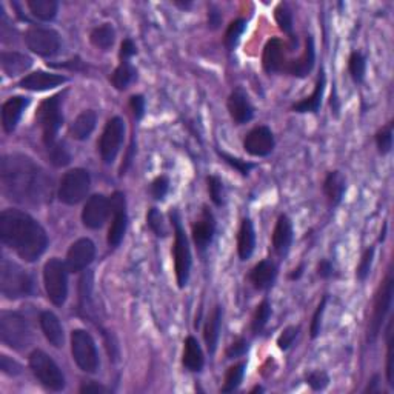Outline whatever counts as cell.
I'll list each match as a JSON object with an SVG mask.
<instances>
[{"instance_id":"obj_1","label":"cell","mask_w":394,"mask_h":394,"mask_svg":"<svg viewBox=\"0 0 394 394\" xmlns=\"http://www.w3.org/2000/svg\"><path fill=\"white\" fill-rule=\"evenodd\" d=\"M0 182L5 195L19 204L39 205L51 197V177L28 155H4L0 160Z\"/></svg>"},{"instance_id":"obj_2","label":"cell","mask_w":394,"mask_h":394,"mask_svg":"<svg viewBox=\"0 0 394 394\" xmlns=\"http://www.w3.org/2000/svg\"><path fill=\"white\" fill-rule=\"evenodd\" d=\"M0 241L25 262L39 261L48 248V234L43 226L16 208L0 213Z\"/></svg>"},{"instance_id":"obj_3","label":"cell","mask_w":394,"mask_h":394,"mask_svg":"<svg viewBox=\"0 0 394 394\" xmlns=\"http://www.w3.org/2000/svg\"><path fill=\"white\" fill-rule=\"evenodd\" d=\"M34 291V282L21 265L4 258L0 262V292L10 300L28 297Z\"/></svg>"},{"instance_id":"obj_4","label":"cell","mask_w":394,"mask_h":394,"mask_svg":"<svg viewBox=\"0 0 394 394\" xmlns=\"http://www.w3.org/2000/svg\"><path fill=\"white\" fill-rule=\"evenodd\" d=\"M171 225L174 228V246H173V258H174V271H176V280L179 288H185L190 280L191 273V250L187 239L185 230L182 226L180 216L177 209H173L170 213Z\"/></svg>"},{"instance_id":"obj_5","label":"cell","mask_w":394,"mask_h":394,"mask_svg":"<svg viewBox=\"0 0 394 394\" xmlns=\"http://www.w3.org/2000/svg\"><path fill=\"white\" fill-rule=\"evenodd\" d=\"M0 341L13 350H23L33 341L31 328L26 319L16 311L0 313Z\"/></svg>"},{"instance_id":"obj_6","label":"cell","mask_w":394,"mask_h":394,"mask_svg":"<svg viewBox=\"0 0 394 394\" xmlns=\"http://www.w3.org/2000/svg\"><path fill=\"white\" fill-rule=\"evenodd\" d=\"M38 124L42 128V139L45 148L58 142V133L63 125V113H62V94L45 99L39 105L35 113Z\"/></svg>"},{"instance_id":"obj_7","label":"cell","mask_w":394,"mask_h":394,"mask_svg":"<svg viewBox=\"0 0 394 394\" xmlns=\"http://www.w3.org/2000/svg\"><path fill=\"white\" fill-rule=\"evenodd\" d=\"M43 285L53 305L62 307L68 296V268L60 259L53 258L43 267Z\"/></svg>"},{"instance_id":"obj_8","label":"cell","mask_w":394,"mask_h":394,"mask_svg":"<svg viewBox=\"0 0 394 394\" xmlns=\"http://www.w3.org/2000/svg\"><path fill=\"white\" fill-rule=\"evenodd\" d=\"M30 368L45 388L50 391H62L65 388V376H63L59 365L51 357L42 351L34 350L30 354Z\"/></svg>"},{"instance_id":"obj_9","label":"cell","mask_w":394,"mask_h":394,"mask_svg":"<svg viewBox=\"0 0 394 394\" xmlns=\"http://www.w3.org/2000/svg\"><path fill=\"white\" fill-rule=\"evenodd\" d=\"M72 359L82 371L94 374L99 370V353L94 339L85 329H75L71 333Z\"/></svg>"},{"instance_id":"obj_10","label":"cell","mask_w":394,"mask_h":394,"mask_svg":"<svg viewBox=\"0 0 394 394\" xmlns=\"http://www.w3.org/2000/svg\"><path fill=\"white\" fill-rule=\"evenodd\" d=\"M91 187V177L89 173L84 168H75L70 170L60 180L58 197L60 202L67 205H77L84 200Z\"/></svg>"},{"instance_id":"obj_11","label":"cell","mask_w":394,"mask_h":394,"mask_svg":"<svg viewBox=\"0 0 394 394\" xmlns=\"http://www.w3.org/2000/svg\"><path fill=\"white\" fill-rule=\"evenodd\" d=\"M393 291H394L393 273L388 271L387 278H385V280L381 283L378 292H376V299H374V305H373V316L370 320L368 334H366V341H368L370 344H373L381 333L382 325L385 322V317H387L388 311L391 308Z\"/></svg>"},{"instance_id":"obj_12","label":"cell","mask_w":394,"mask_h":394,"mask_svg":"<svg viewBox=\"0 0 394 394\" xmlns=\"http://www.w3.org/2000/svg\"><path fill=\"white\" fill-rule=\"evenodd\" d=\"M26 48L40 58H53L60 51V35L56 30L30 26L23 34Z\"/></svg>"},{"instance_id":"obj_13","label":"cell","mask_w":394,"mask_h":394,"mask_svg":"<svg viewBox=\"0 0 394 394\" xmlns=\"http://www.w3.org/2000/svg\"><path fill=\"white\" fill-rule=\"evenodd\" d=\"M125 139V124L121 117H111L106 122L102 136L99 141V153L105 165H111L119 151L122 148Z\"/></svg>"},{"instance_id":"obj_14","label":"cell","mask_w":394,"mask_h":394,"mask_svg":"<svg viewBox=\"0 0 394 394\" xmlns=\"http://www.w3.org/2000/svg\"><path fill=\"white\" fill-rule=\"evenodd\" d=\"M109 204H111L113 221H111V226H109L108 230L106 242L109 245V248H117V246L124 241V236L126 233V226H128L126 200L124 192L122 191L113 192L111 199H109Z\"/></svg>"},{"instance_id":"obj_15","label":"cell","mask_w":394,"mask_h":394,"mask_svg":"<svg viewBox=\"0 0 394 394\" xmlns=\"http://www.w3.org/2000/svg\"><path fill=\"white\" fill-rule=\"evenodd\" d=\"M96 258V245L88 237H82L70 246L67 253V268L70 273L85 271Z\"/></svg>"},{"instance_id":"obj_16","label":"cell","mask_w":394,"mask_h":394,"mask_svg":"<svg viewBox=\"0 0 394 394\" xmlns=\"http://www.w3.org/2000/svg\"><path fill=\"white\" fill-rule=\"evenodd\" d=\"M274 146H276L274 134L265 125L253 128L243 139V150L254 158H267L273 153Z\"/></svg>"},{"instance_id":"obj_17","label":"cell","mask_w":394,"mask_h":394,"mask_svg":"<svg viewBox=\"0 0 394 394\" xmlns=\"http://www.w3.org/2000/svg\"><path fill=\"white\" fill-rule=\"evenodd\" d=\"M109 213H111L109 199L104 195H94L87 200L84 212H82V222L89 230H99L105 225Z\"/></svg>"},{"instance_id":"obj_18","label":"cell","mask_w":394,"mask_h":394,"mask_svg":"<svg viewBox=\"0 0 394 394\" xmlns=\"http://www.w3.org/2000/svg\"><path fill=\"white\" fill-rule=\"evenodd\" d=\"M285 43L280 39L273 38L265 43L262 54V67L267 75H276V72H285L287 68Z\"/></svg>"},{"instance_id":"obj_19","label":"cell","mask_w":394,"mask_h":394,"mask_svg":"<svg viewBox=\"0 0 394 394\" xmlns=\"http://www.w3.org/2000/svg\"><path fill=\"white\" fill-rule=\"evenodd\" d=\"M226 108L236 125H245L253 121L254 108L248 94L242 88H236L226 100Z\"/></svg>"},{"instance_id":"obj_20","label":"cell","mask_w":394,"mask_h":394,"mask_svg":"<svg viewBox=\"0 0 394 394\" xmlns=\"http://www.w3.org/2000/svg\"><path fill=\"white\" fill-rule=\"evenodd\" d=\"M214 233L216 219L213 213L208 209V207H204L202 216H200L199 221H196V224L192 225V241H195L200 253H205L208 246L212 245Z\"/></svg>"},{"instance_id":"obj_21","label":"cell","mask_w":394,"mask_h":394,"mask_svg":"<svg viewBox=\"0 0 394 394\" xmlns=\"http://www.w3.org/2000/svg\"><path fill=\"white\" fill-rule=\"evenodd\" d=\"M30 104H31L30 97L14 96L11 99H8L2 105V111H0V114H2V126L6 134H11L16 130L23 111L30 106Z\"/></svg>"},{"instance_id":"obj_22","label":"cell","mask_w":394,"mask_h":394,"mask_svg":"<svg viewBox=\"0 0 394 394\" xmlns=\"http://www.w3.org/2000/svg\"><path fill=\"white\" fill-rule=\"evenodd\" d=\"M68 82V79L62 75H54V72H47V71H42L38 70L31 72V75L25 76L19 87L23 89H28V91H35V93H39V91H48L53 89L56 87H60Z\"/></svg>"},{"instance_id":"obj_23","label":"cell","mask_w":394,"mask_h":394,"mask_svg":"<svg viewBox=\"0 0 394 394\" xmlns=\"http://www.w3.org/2000/svg\"><path fill=\"white\" fill-rule=\"evenodd\" d=\"M316 62V50H314V39L313 35H307L305 40V48L304 53L300 54V58L296 60H290L287 63L285 72H288L290 76H295L299 79L307 77L311 71L314 68Z\"/></svg>"},{"instance_id":"obj_24","label":"cell","mask_w":394,"mask_h":394,"mask_svg":"<svg viewBox=\"0 0 394 394\" xmlns=\"http://www.w3.org/2000/svg\"><path fill=\"white\" fill-rule=\"evenodd\" d=\"M325 85H327V76H325V70L320 68L319 75L316 79V85H314V91L311 93V96L299 100L295 105H292V111L295 113H319L320 105H322V99H324V91H325Z\"/></svg>"},{"instance_id":"obj_25","label":"cell","mask_w":394,"mask_h":394,"mask_svg":"<svg viewBox=\"0 0 394 394\" xmlns=\"http://www.w3.org/2000/svg\"><path fill=\"white\" fill-rule=\"evenodd\" d=\"M0 67L6 76L16 77L28 71L33 67V59L19 51H2L0 54Z\"/></svg>"},{"instance_id":"obj_26","label":"cell","mask_w":394,"mask_h":394,"mask_svg":"<svg viewBox=\"0 0 394 394\" xmlns=\"http://www.w3.org/2000/svg\"><path fill=\"white\" fill-rule=\"evenodd\" d=\"M292 242V224L287 214H280L273 231V248L278 256L283 258L290 251Z\"/></svg>"},{"instance_id":"obj_27","label":"cell","mask_w":394,"mask_h":394,"mask_svg":"<svg viewBox=\"0 0 394 394\" xmlns=\"http://www.w3.org/2000/svg\"><path fill=\"white\" fill-rule=\"evenodd\" d=\"M346 191V179L341 171H329L324 180V192L328 200V205L336 208L341 205L344 195Z\"/></svg>"},{"instance_id":"obj_28","label":"cell","mask_w":394,"mask_h":394,"mask_svg":"<svg viewBox=\"0 0 394 394\" xmlns=\"http://www.w3.org/2000/svg\"><path fill=\"white\" fill-rule=\"evenodd\" d=\"M40 328L43 336L47 337V341L56 348H62L65 342V334H63V327L60 324L59 317L53 313V311H42L40 317Z\"/></svg>"},{"instance_id":"obj_29","label":"cell","mask_w":394,"mask_h":394,"mask_svg":"<svg viewBox=\"0 0 394 394\" xmlns=\"http://www.w3.org/2000/svg\"><path fill=\"white\" fill-rule=\"evenodd\" d=\"M278 278V267L271 261H261L250 271V282L256 290H268L273 287L274 280Z\"/></svg>"},{"instance_id":"obj_30","label":"cell","mask_w":394,"mask_h":394,"mask_svg":"<svg viewBox=\"0 0 394 394\" xmlns=\"http://www.w3.org/2000/svg\"><path fill=\"white\" fill-rule=\"evenodd\" d=\"M183 345H185L183 346V357H182L183 366H185V368L191 373L202 371L205 365V357H204L202 346H200L197 339L188 336Z\"/></svg>"},{"instance_id":"obj_31","label":"cell","mask_w":394,"mask_h":394,"mask_svg":"<svg viewBox=\"0 0 394 394\" xmlns=\"http://www.w3.org/2000/svg\"><path fill=\"white\" fill-rule=\"evenodd\" d=\"M97 124V114L93 109H87V111L80 113L75 121L71 122L68 133L75 141H87L94 131Z\"/></svg>"},{"instance_id":"obj_32","label":"cell","mask_w":394,"mask_h":394,"mask_svg":"<svg viewBox=\"0 0 394 394\" xmlns=\"http://www.w3.org/2000/svg\"><path fill=\"white\" fill-rule=\"evenodd\" d=\"M222 317H224V308L221 305H216L213 313L208 316L205 327H204V339L209 354H214L219 336H221V328H222Z\"/></svg>"},{"instance_id":"obj_33","label":"cell","mask_w":394,"mask_h":394,"mask_svg":"<svg viewBox=\"0 0 394 394\" xmlns=\"http://www.w3.org/2000/svg\"><path fill=\"white\" fill-rule=\"evenodd\" d=\"M256 248V233H254V225L250 217H245L241 228L239 234H237V253H239L241 261H248Z\"/></svg>"},{"instance_id":"obj_34","label":"cell","mask_w":394,"mask_h":394,"mask_svg":"<svg viewBox=\"0 0 394 394\" xmlns=\"http://www.w3.org/2000/svg\"><path fill=\"white\" fill-rule=\"evenodd\" d=\"M26 6L35 19L42 22L54 21L59 11V4L56 0H26Z\"/></svg>"},{"instance_id":"obj_35","label":"cell","mask_w":394,"mask_h":394,"mask_svg":"<svg viewBox=\"0 0 394 394\" xmlns=\"http://www.w3.org/2000/svg\"><path fill=\"white\" fill-rule=\"evenodd\" d=\"M89 42L94 45L96 48L108 51L113 47L116 42V31L111 23H104L89 33Z\"/></svg>"},{"instance_id":"obj_36","label":"cell","mask_w":394,"mask_h":394,"mask_svg":"<svg viewBox=\"0 0 394 394\" xmlns=\"http://www.w3.org/2000/svg\"><path fill=\"white\" fill-rule=\"evenodd\" d=\"M136 79L137 70L131 65V62H121V65L114 70L111 77H109V82H111L116 89L125 91Z\"/></svg>"},{"instance_id":"obj_37","label":"cell","mask_w":394,"mask_h":394,"mask_svg":"<svg viewBox=\"0 0 394 394\" xmlns=\"http://www.w3.org/2000/svg\"><path fill=\"white\" fill-rule=\"evenodd\" d=\"M270 316H271V305H270L268 299H263L258 305V308H256L253 319H251L253 334H261L263 332V328L268 324Z\"/></svg>"},{"instance_id":"obj_38","label":"cell","mask_w":394,"mask_h":394,"mask_svg":"<svg viewBox=\"0 0 394 394\" xmlns=\"http://www.w3.org/2000/svg\"><path fill=\"white\" fill-rule=\"evenodd\" d=\"M245 368H246V362H239L233 365L231 368H228L226 374H225V382H224V387H222V393H233L237 388H239V385L242 383V379L245 376Z\"/></svg>"},{"instance_id":"obj_39","label":"cell","mask_w":394,"mask_h":394,"mask_svg":"<svg viewBox=\"0 0 394 394\" xmlns=\"http://www.w3.org/2000/svg\"><path fill=\"white\" fill-rule=\"evenodd\" d=\"M47 153H48L50 162L58 168L67 167V165H70V162H71V154L67 148V145L60 141L47 146Z\"/></svg>"},{"instance_id":"obj_40","label":"cell","mask_w":394,"mask_h":394,"mask_svg":"<svg viewBox=\"0 0 394 394\" xmlns=\"http://www.w3.org/2000/svg\"><path fill=\"white\" fill-rule=\"evenodd\" d=\"M365 70H366V60L365 56L361 51H353L348 59V71L350 76L354 80V84H362L365 77Z\"/></svg>"},{"instance_id":"obj_41","label":"cell","mask_w":394,"mask_h":394,"mask_svg":"<svg viewBox=\"0 0 394 394\" xmlns=\"http://www.w3.org/2000/svg\"><path fill=\"white\" fill-rule=\"evenodd\" d=\"M274 19H276L280 31L288 34L290 38H295V35L291 34L295 21H292V11L287 2H282L276 6V10H274Z\"/></svg>"},{"instance_id":"obj_42","label":"cell","mask_w":394,"mask_h":394,"mask_svg":"<svg viewBox=\"0 0 394 394\" xmlns=\"http://www.w3.org/2000/svg\"><path fill=\"white\" fill-rule=\"evenodd\" d=\"M245 30H246V21L243 19H236L228 25V28L225 31V38H224V43L228 51H233L236 48V45L239 42L241 35L243 34Z\"/></svg>"},{"instance_id":"obj_43","label":"cell","mask_w":394,"mask_h":394,"mask_svg":"<svg viewBox=\"0 0 394 394\" xmlns=\"http://www.w3.org/2000/svg\"><path fill=\"white\" fill-rule=\"evenodd\" d=\"M146 225H148L150 230L158 237H167L168 236L167 225H165L163 216L158 208H150L148 214H146Z\"/></svg>"},{"instance_id":"obj_44","label":"cell","mask_w":394,"mask_h":394,"mask_svg":"<svg viewBox=\"0 0 394 394\" xmlns=\"http://www.w3.org/2000/svg\"><path fill=\"white\" fill-rule=\"evenodd\" d=\"M376 145H378V151L385 155L388 154L393 148V122H388L382 130L376 133Z\"/></svg>"},{"instance_id":"obj_45","label":"cell","mask_w":394,"mask_h":394,"mask_svg":"<svg viewBox=\"0 0 394 394\" xmlns=\"http://www.w3.org/2000/svg\"><path fill=\"white\" fill-rule=\"evenodd\" d=\"M207 185H208V192H209V197H212V200H213V204L216 207H224L225 195H224V182L221 180V177L208 176Z\"/></svg>"},{"instance_id":"obj_46","label":"cell","mask_w":394,"mask_h":394,"mask_svg":"<svg viewBox=\"0 0 394 394\" xmlns=\"http://www.w3.org/2000/svg\"><path fill=\"white\" fill-rule=\"evenodd\" d=\"M374 261V246H370V248H366L362 254L361 262L357 265L356 268V278L359 279L361 282H363L366 278L370 276L371 273V265Z\"/></svg>"},{"instance_id":"obj_47","label":"cell","mask_w":394,"mask_h":394,"mask_svg":"<svg viewBox=\"0 0 394 394\" xmlns=\"http://www.w3.org/2000/svg\"><path fill=\"white\" fill-rule=\"evenodd\" d=\"M217 154L221 155V158L230 165V167H233L234 170H237L239 171L242 176H248L250 174V171L256 167L254 163H250V162H246V160H242V159H239V158H234V155H230V154H226L225 151H219L217 150Z\"/></svg>"},{"instance_id":"obj_48","label":"cell","mask_w":394,"mask_h":394,"mask_svg":"<svg viewBox=\"0 0 394 394\" xmlns=\"http://www.w3.org/2000/svg\"><path fill=\"white\" fill-rule=\"evenodd\" d=\"M393 322L387 328V382L390 387H394V365H393Z\"/></svg>"},{"instance_id":"obj_49","label":"cell","mask_w":394,"mask_h":394,"mask_svg":"<svg viewBox=\"0 0 394 394\" xmlns=\"http://www.w3.org/2000/svg\"><path fill=\"white\" fill-rule=\"evenodd\" d=\"M328 302V296L325 295L320 300V304L317 305L314 314H313V320H311V327H310V333H311V339H316L320 333V327H322V317L325 313V307Z\"/></svg>"},{"instance_id":"obj_50","label":"cell","mask_w":394,"mask_h":394,"mask_svg":"<svg viewBox=\"0 0 394 394\" xmlns=\"http://www.w3.org/2000/svg\"><path fill=\"white\" fill-rule=\"evenodd\" d=\"M168 191H170V177L168 176H165V174H162V176L159 177H155L151 183V195L155 200H163L165 197H167L168 195Z\"/></svg>"},{"instance_id":"obj_51","label":"cell","mask_w":394,"mask_h":394,"mask_svg":"<svg viewBox=\"0 0 394 394\" xmlns=\"http://www.w3.org/2000/svg\"><path fill=\"white\" fill-rule=\"evenodd\" d=\"M307 383L313 391H322L328 387L329 376L325 371H311L307 374Z\"/></svg>"},{"instance_id":"obj_52","label":"cell","mask_w":394,"mask_h":394,"mask_svg":"<svg viewBox=\"0 0 394 394\" xmlns=\"http://www.w3.org/2000/svg\"><path fill=\"white\" fill-rule=\"evenodd\" d=\"M299 332H300V328H299V327H295V325L287 327L285 329H283L282 334H280L279 339H278V346L280 348L282 351L288 350V348H290L292 344H295V341H296L297 336H299Z\"/></svg>"},{"instance_id":"obj_53","label":"cell","mask_w":394,"mask_h":394,"mask_svg":"<svg viewBox=\"0 0 394 394\" xmlns=\"http://www.w3.org/2000/svg\"><path fill=\"white\" fill-rule=\"evenodd\" d=\"M246 351H248V342H246L243 337H241L226 348L225 356L226 359H236V357L243 356Z\"/></svg>"},{"instance_id":"obj_54","label":"cell","mask_w":394,"mask_h":394,"mask_svg":"<svg viewBox=\"0 0 394 394\" xmlns=\"http://www.w3.org/2000/svg\"><path fill=\"white\" fill-rule=\"evenodd\" d=\"M0 370H2V373L8 374V376H17L22 373V366L16 361H13L11 357H8L6 354H2L0 356Z\"/></svg>"},{"instance_id":"obj_55","label":"cell","mask_w":394,"mask_h":394,"mask_svg":"<svg viewBox=\"0 0 394 394\" xmlns=\"http://www.w3.org/2000/svg\"><path fill=\"white\" fill-rule=\"evenodd\" d=\"M130 108L136 117V121H141L145 116V99L142 94H134L130 99Z\"/></svg>"},{"instance_id":"obj_56","label":"cell","mask_w":394,"mask_h":394,"mask_svg":"<svg viewBox=\"0 0 394 394\" xmlns=\"http://www.w3.org/2000/svg\"><path fill=\"white\" fill-rule=\"evenodd\" d=\"M137 53L136 45L131 39H125L121 45V51H119V58L121 62H130V59Z\"/></svg>"},{"instance_id":"obj_57","label":"cell","mask_w":394,"mask_h":394,"mask_svg":"<svg viewBox=\"0 0 394 394\" xmlns=\"http://www.w3.org/2000/svg\"><path fill=\"white\" fill-rule=\"evenodd\" d=\"M222 23V14L221 11H219V8L217 6H209V10H208V26L212 30H217L219 26H221Z\"/></svg>"},{"instance_id":"obj_58","label":"cell","mask_w":394,"mask_h":394,"mask_svg":"<svg viewBox=\"0 0 394 394\" xmlns=\"http://www.w3.org/2000/svg\"><path fill=\"white\" fill-rule=\"evenodd\" d=\"M333 274H334V267L332 262H329L328 259H322L319 262V265H317V276L319 278L329 279V278H333Z\"/></svg>"},{"instance_id":"obj_59","label":"cell","mask_w":394,"mask_h":394,"mask_svg":"<svg viewBox=\"0 0 394 394\" xmlns=\"http://www.w3.org/2000/svg\"><path fill=\"white\" fill-rule=\"evenodd\" d=\"M80 393H109V390L106 387H104V385H100L94 381H89L82 385Z\"/></svg>"},{"instance_id":"obj_60","label":"cell","mask_w":394,"mask_h":394,"mask_svg":"<svg viewBox=\"0 0 394 394\" xmlns=\"http://www.w3.org/2000/svg\"><path fill=\"white\" fill-rule=\"evenodd\" d=\"M329 106H332L334 116L337 117L339 116V109H341V104H339V99H337V93H336V89H333V93H332V99H329Z\"/></svg>"},{"instance_id":"obj_61","label":"cell","mask_w":394,"mask_h":394,"mask_svg":"<svg viewBox=\"0 0 394 394\" xmlns=\"http://www.w3.org/2000/svg\"><path fill=\"white\" fill-rule=\"evenodd\" d=\"M378 385H379V376L376 374V376H373V379L370 381L368 387H366L365 393H374V391H378Z\"/></svg>"},{"instance_id":"obj_62","label":"cell","mask_w":394,"mask_h":394,"mask_svg":"<svg viewBox=\"0 0 394 394\" xmlns=\"http://www.w3.org/2000/svg\"><path fill=\"white\" fill-rule=\"evenodd\" d=\"M302 273H304V263H302L297 270H295V273H291V274H290V279H291V280L299 279V278L302 276Z\"/></svg>"},{"instance_id":"obj_63","label":"cell","mask_w":394,"mask_h":394,"mask_svg":"<svg viewBox=\"0 0 394 394\" xmlns=\"http://www.w3.org/2000/svg\"><path fill=\"white\" fill-rule=\"evenodd\" d=\"M174 5L182 8V10H188V8H191L192 4L191 2H177V0H176V2H174Z\"/></svg>"}]
</instances>
